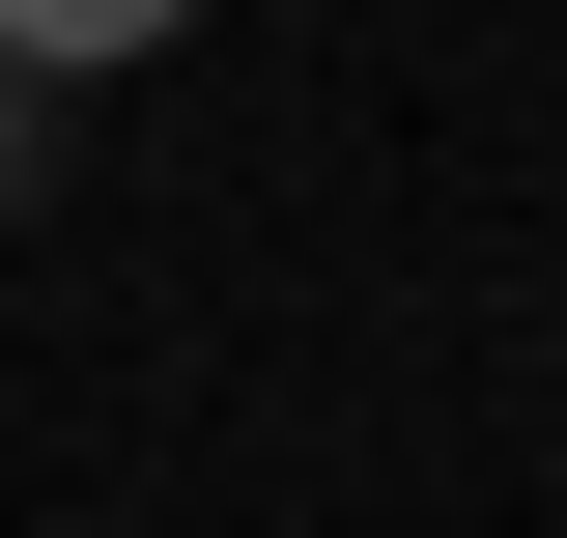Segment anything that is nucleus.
<instances>
[{
	"instance_id": "obj_1",
	"label": "nucleus",
	"mask_w": 567,
	"mask_h": 538,
	"mask_svg": "<svg viewBox=\"0 0 567 538\" xmlns=\"http://www.w3.org/2000/svg\"><path fill=\"white\" fill-rule=\"evenodd\" d=\"M171 29H199V0H0V58H29V85H114V58H171Z\"/></svg>"
},
{
	"instance_id": "obj_2",
	"label": "nucleus",
	"mask_w": 567,
	"mask_h": 538,
	"mask_svg": "<svg viewBox=\"0 0 567 538\" xmlns=\"http://www.w3.org/2000/svg\"><path fill=\"white\" fill-rule=\"evenodd\" d=\"M0 199H58V85H29V58H0Z\"/></svg>"
}]
</instances>
